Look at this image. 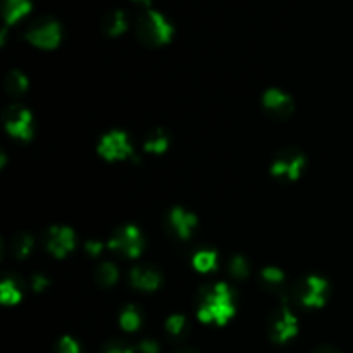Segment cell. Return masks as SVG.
I'll return each mask as SVG.
<instances>
[{
  "mask_svg": "<svg viewBox=\"0 0 353 353\" xmlns=\"http://www.w3.org/2000/svg\"><path fill=\"white\" fill-rule=\"evenodd\" d=\"M99 154L105 161H123L133 155V147L130 143V138L123 131H110L100 140Z\"/></svg>",
  "mask_w": 353,
  "mask_h": 353,
  "instance_id": "obj_7",
  "label": "cell"
},
{
  "mask_svg": "<svg viewBox=\"0 0 353 353\" xmlns=\"http://www.w3.org/2000/svg\"><path fill=\"white\" fill-rule=\"evenodd\" d=\"M128 28V19L126 14L121 9H112L103 16L102 19V30L103 33L109 34V37H119L121 33H124Z\"/></svg>",
  "mask_w": 353,
  "mask_h": 353,
  "instance_id": "obj_14",
  "label": "cell"
},
{
  "mask_svg": "<svg viewBox=\"0 0 353 353\" xmlns=\"http://www.w3.org/2000/svg\"><path fill=\"white\" fill-rule=\"evenodd\" d=\"M31 248H33V238L28 233H19L12 240V254L17 259H24L26 255H30Z\"/></svg>",
  "mask_w": 353,
  "mask_h": 353,
  "instance_id": "obj_22",
  "label": "cell"
},
{
  "mask_svg": "<svg viewBox=\"0 0 353 353\" xmlns=\"http://www.w3.org/2000/svg\"><path fill=\"white\" fill-rule=\"evenodd\" d=\"M314 353H340V352L334 350V348H331V347H321V348H317Z\"/></svg>",
  "mask_w": 353,
  "mask_h": 353,
  "instance_id": "obj_31",
  "label": "cell"
},
{
  "mask_svg": "<svg viewBox=\"0 0 353 353\" xmlns=\"http://www.w3.org/2000/svg\"><path fill=\"white\" fill-rule=\"evenodd\" d=\"M76 236L72 230L65 226H54L48 230L47 236H45V247L50 252L54 257L64 259L69 252L74 248Z\"/></svg>",
  "mask_w": 353,
  "mask_h": 353,
  "instance_id": "obj_8",
  "label": "cell"
},
{
  "mask_svg": "<svg viewBox=\"0 0 353 353\" xmlns=\"http://www.w3.org/2000/svg\"><path fill=\"white\" fill-rule=\"evenodd\" d=\"M327 281L319 276H309L300 290V300L305 307H323L327 299Z\"/></svg>",
  "mask_w": 353,
  "mask_h": 353,
  "instance_id": "obj_10",
  "label": "cell"
},
{
  "mask_svg": "<svg viewBox=\"0 0 353 353\" xmlns=\"http://www.w3.org/2000/svg\"><path fill=\"white\" fill-rule=\"evenodd\" d=\"M303 165H305V157L302 152H299L296 148H286V150L279 152V155L272 162L271 174L279 179L295 181L296 178H300Z\"/></svg>",
  "mask_w": 353,
  "mask_h": 353,
  "instance_id": "obj_5",
  "label": "cell"
},
{
  "mask_svg": "<svg viewBox=\"0 0 353 353\" xmlns=\"http://www.w3.org/2000/svg\"><path fill=\"white\" fill-rule=\"evenodd\" d=\"M233 316V293L226 283H219L212 290L202 293L199 300V319L202 323H216L223 326Z\"/></svg>",
  "mask_w": 353,
  "mask_h": 353,
  "instance_id": "obj_1",
  "label": "cell"
},
{
  "mask_svg": "<svg viewBox=\"0 0 353 353\" xmlns=\"http://www.w3.org/2000/svg\"><path fill=\"white\" fill-rule=\"evenodd\" d=\"M57 353H81L79 345L71 336H62L57 343Z\"/></svg>",
  "mask_w": 353,
  "mask_h": 353,
  "instance_id": "obj_26",
  "label": "cell"
},
{
  "mask_svg": "<svg viewBox=\"0 0 353 353\" xmlns=\"http://www.w3.org/2000/svg\"><path fill=\"white\" fill-rule=\"evenodd\" d=\"M21 290L17 288L16 281L12 279H3L2 285H0V300L6 305H14L21 300Z\"/></svg>",
  "mask_w": 353,
  "mask_h": 353,
  "instance_id": "obj_21",
  "label": "cell"
},
{
  "mask_svg": "<svg viewBox=\"0 0 353 353\" xmlns=\"http://www.w3.org/2000/svg\"><path fill=\"white\" fill-rule=\"evenodd\" d=\"M299 331V323H296V317L290 312L288 307L283 303L278 310H276V316L272 319L271 324V336L272 340L278 341V343H285V341L292 340L293 336Z\"/></svg>",
  "mask_w": 353,
  "mask_h": 353,
  "instance_id": "obj_9",
  "label": "cell"
},
{
  "mask_svg": "<svg viewBox=\"0 0 353 353\" xmlns=\"http://www.w3.org/2000/svg\"><path fill=\"white\" fill-rule=\"evenodd\" d=\"M169 224H171L172 231L178 234L181 240H188L192 236V231L196 226V217L190 214L188 210L181 209V207H174L169 214Z\"/></svg>",
  "mask_w": 353,
  "mask_h": 353,
  "instance_id": "obj_13",
  "label": "cell"
},
{
  "mask_svg": "<svg viewBox=\"0 0 353 353\" xmlns=\"http://www.w3.org/2000/svg\"><path fill=\"white\" fill-rule=\"evenodd\" d=\"M193 265L199 272H210L217 265V254L212 250H202L193 257Z\"/></svg>",
  "mask_w": 353,
  "mask_h": 353,
  "instance_id": "obj_20",
  "label": "cell"
},
{
  "mask_svg": "<svg viewBox=\"0 0 353 353\" xmlns=\"http://www.w3.org/2000/svg\"><path fill=\"white\" fill-rule=\"evenodd\" d=\"M262 281H264L265 286H269V288H278V286H281L283 281H285V274L276 268H265L264 271H262Z\"/></svg>",
  "mask_w": 353,
  "mask_h": 353,
  "instance_id": "obj_24",
  "label": "cell"
},
{
  "mask_svg": "<svg viewBox=\"0 0 353 353\" xmlns=\"http://www.w3.org/2000/svg\"><path fill=\"white\" fill-rule=\"evenodd\" d=\"M103 353H133L128 345H123V343H110L109 347L103 350Z\"/></svg>",
  "mask_w": 353,
  "mask_h": 353,
  "instance_id": "obj_28",
  "label": "cell"
},
{
  "mask_svg": "<svg viewBox=\"0 0 353 353\" xmlns=\"http://www.w3.org/2000/svg\"><path fill=\"white\" fill-rule=\"evenodd\" d=\"M262 103H264L265 110H268L269 114L279 117V119L290 116V112H292L293 109V102L292 99H290V95H286L285 92H281V90L278 88L268 90V92L264 93V97H262Z\"/></svg>",
  "mask_w": 353,
  "mask_h": 353,
  "instance_id": "obj_11",
  "label": "cell"
},
{
  "mask_svg": "<svg viewBox=\"0 0 353 353\" xmlns=\"http://www.w3.org/2000/svg\"><path fill=\"white\" fill-rule=\"evenodd\" d=\"M133 2H138V3H141V6L147 7V6H150L152 0H133Z\"/></svg>",
  "mask_w": 353,
  "mask_h": 353,
  "instance_id": "obj_32",
  "label": "cell"
},
{
  "mask_svg": "<svg viewBox=\"0 0 353 353\" xmlns=\"http://www.w3.org/2000/svg\"><path fill=\"white\" fill-rule=\"evenodd\" d=\"M119 324L124 331L133 333L141 326V314L134 305H128L119 317Z\"/></svg>",
  "mask_w": 353,
  "mask_h": 353,
  "instance_id": "obj_18",
  "label": "cell"
},
{
  "mask_svg": "<svg viewBox=\"0 0 353 353\" xmlns=\"http://www.w3.org/2000/svg\"><path fill=\"white\" fill-rule=\"evenodd\" d=\"M30 9V0H3V19L7 24H12L23 16H26Z\"/></svg>",
  "mask_w": 353,
  "mask_h": 353,
  "instance_id": "obj_15",
  "label": "cell"
},
{
  "mask_svg": "<svg viewBox=\"0 0 353 353\" xmlns=\"http://www.w3.org/2000/svg\"><path fill=\"white\" fill-rule=\"evenodd\" d=\"M172 24L154 9H147L138 16L137 19V34L145 45L159 47L168 43L172 38Z\"/></svg>",
  "mask_w": 353,
  "mask_h": 353,
  "instance_id": "obj_2",
  "label": "cell"
},
{
  "mask_svg": "<svg viewBox=\"0 0 353 353\" xmlns=\"http://www.w3.org/2000/svg\"><path fill=\"white\" fill-rule=\"evenodd\" d=\"M117 278H119V271H117L116 265L110 264V262H103V264H100V268L97 269V281H99V285L103 286V288L116 285Z\"/></svg>",
  "mask_w": 353,
  "mask_h": 353,
  "instance_id": "obj_19",
  "label": "cell"
},
{
  "mask_svg": "<svg viewBox=\"0 0 353 353\" xmlns=\"http://www.w3.org/2000/svg\"><path fill=\"white\" fill-rule=\"evenodd\" d=\"M230 271L233 274V278L236 279H245L248 274V265L245 262V259L241 257H234L230 264Z\"/></svg>",
  "mask_w": 353,
  "mask_h": 353,
  "instance_id": "obj_25",
  "label": "cell"
},
{
  "mask_svg": "<svg viewBox=\"0 0 353 353\" xmlns=\"http://www.w3.org/2000/svg\"><path fill=\"white\" fill-rule=\"evenodd\" d=\"M186 327H188V324L183 316H171L165 321V330L172 338H181L186 333Z\"/></svg>",
  "mask_w": 353,
  "mask_h": 353,
  "instance_id": "obj_23",
  "label": "cell"
},
{
  "mask_svg": "<svg viewBox=\"0 0 353 353\" xmlns=\"http://www.w3.org/2000/svg\"><path fill=\"white\" fill-rule=\"evenodd\" d=\"M143 236H141L140 230L133 224L121 228L109 241L110 250L128 259H137L143 250Z\"/></svg>",
  "mask_w": 353,
  "mask_h": 353,
  "instance_id": "obj_4",
  "label": "cell"
},
{
  "mask_svg": "<svg viewBox=\"0 0 353 353\" xmlns=\"http://www.w3.org/2000/svg\"><path fill=\"white\" fill-rule=\"evenodd\" d=\"M138 348L141 353H159V345L152 340H143Z\"/></svg>",
  "mask_w": 353,
  "mask_h": 353,
  "instance_id": "obj_29",
  "label": "cell"
},
{
  "mask_svg": "<svg viewBox=\"0 0 353 353\" xmlns=\"http://www.w3.org/2000/svg\"><path fill=\"white\" fill-rule=\"evenodd\" d=\"M131 285L141 292H154L161 285V272L150 265H138L131 271Z\"/></svg>",
  "mask_w": 353,
  "mask_h": 353,
  "instance_id": "obj_12",
  "label": "cell"
},
{
  "mask_svg": "<svg viewBox=\"0 0 353 353\" xmlns=\"http://www.w3.org/2000/svg\"><path fill=\"white\" fill-rule=\"evenodd\" d=\"M85 248H86V252L92 255V257H97V255L102 252V243H100V241H88Z\"/></svg>",
  "mask_w": 353,
  "mask_h": 353,
  "instance_id": "obj_30",
  "label": "cell"
},
{
  "mask_svg": "<svg viewBox=\"0 0 353 353\" xmlns=\"http://www.w3.org/2000/svg\"><path fill=\"white\" fill-rule=\"evenodd\" d=\"M31 283H33L31 286H33L34 292H41V290H45L48 286V279L45 278V276H41V274H34L33 281H31Z\"/></svg>",
  "mask_w": 353,
  "mask_h": 353,
  "instance_id": "obj_27",
  "label": "cell"
},
{
  "mask_svg": "<svg viewBox=\"0 0 353 353\" xmlns=\"http://www.w3.org/2000/svg\"><path fill=\"white\" fill-rule=\"evenodd\" d=\"M169 147V137L164 130H154L145 140V150L150 154H164Z\"/></svg>",
  "mask_w": 353,
  "mask_h": 353,
  "instance_id": "obj_16",
  "label": "cell"
},
{
  "mask_svg": "<svg viewBox=\"0 0 353 353\" xmlns=\"http://www.w3.org/2000/svg\"><path fill=\"white\" fill-rule=\"evenodd\" d=\"M30 43L40 48H55L62 38V28L54 17H38L26 31Z\"/></svg>",
  "mask_w": 353,
  "mask_h": 353,
  "instance_id": "obj_3",
  "label": "cell"
},
{
  "mask_svg": "<svg viewBox=\"0 0 353 353\" xmlns=\"http://www.w3.org/2000/svg\"><path fill=\"white\" fill-rule=\"evenodd\" d=\"M3 124H6V130L10 137L24 141L33 137V116L24 107H9L3 114Z\"/></svg>",
  "mask_w": 353,
  "mask_h": 353,
  "instance_id": "obj_6",
  "label": "cell"
},
{
  "mask_svg": "<svg viewBox=\"0 0 353 353\" xmlns=\"http://www.w3.org/2000/svg\"><path fill=\"white\" fill-rule=\"evenodd\" d=\"M28 88V79L26 76L21 71H9L6 76V92L9 95H23Z\"/></svg>",
  "mask_w": 353,
  "mask_h": 353,
  "instance_id": "obj_17",
  "label": "cell"
}]
</instances>
